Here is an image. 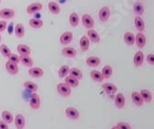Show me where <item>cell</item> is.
<instances>
[{
  "instance_id": "36",
  "label": "cell",
  "mask_w": 154,
  "mask_h": 129,
  "mask_svg": "<svg viewBox=\"0 0 154 129\" xmlns=\"http://www.w3.org/2000/svg\"><path fill=\"white\" fill-rule=\"evenodd\" d=\"M133 10H134V12L137 14V15L140 16V15H142V14L144 13L145 8H144V6H143L141 3L137 2V3H135L134 6H133Z\"/></svg>"
},
{
  "instance_id": "21",
  "label": "cell",
  "mask_w": 154,
  "mask_h": 129,
  "mask_svg": "<svg viewBox=\"0 0 154 129\" xmlns=\"http://www.w3.org/2000/svg\"><path fill=\"white\" fill-rule=\"evenodd\" d=\"M65 83L67 86H69L70 88H76V87H78V86H79V79L73 78L71 76H66L65 78Z\"/></svg>"
},
{
  "instance_id": "22",
  "label": "cell",
  "mask_w": 154,
  "mask_h": 129,
  "mask_svg": "<svg viewBox=\"0 0 154 129\" xmlns=\"http://www.w3.org/2000/svg\"><path fill=\"white\" fill-rule=\"evenodd\" d=\"M103 91L108 94H115L117 91V87L112 83H105L103 85Z\"/></svg>"
},
{
  "instance_id": "34",
  "label": "cell",
  "mask_w": 154,
  "mask_h": 129,
  "mask_svg": "<svg viewBox=\"0 0 154 129\" xmlns=\"http://www.w3.org/2000/svg\"><path fill=\"white\" fill-rule=\"evenodd\" d=\"M23 86L25 89H27L28 91H30L32 92H36L38 90L37 84H35L34 82H32V81H25L23 83Z\"/></svg>"
},
{
  "instance_id": "25",
  "label": "cell",
  "mask_w": 154,
  "mask_h": 129,
  "mask_svg": "<svg viewBox=\"0 0 154 129\" xmlns=\"http://www.w3.org/2000/svg\"><path fill=\"white\" fill-rule=\"evenodd\" d=\"M91 78L95 82H102L103 80V74L99 70H92L91 72Z\"/></svg>"
},
{
  "instance_id": "19",
  "label": "cell",
  "mask_w": 154,
  "mask_h": 129,
  "mask_svg": "<svg viewBox=\"0 0 154 129\" xmlns=\"http://www.w3.org/2000/svg\"><path fill=\"white\" fill-rule=\"evenodd\" d=\"M115 103H116V106L117 108H119V109H122V108L125 107V99L124 94L118 93V94L116 96Z\"/></svg>"
},
{
  "instance_id": "45",
  "label": "cell",
  "mask_w": 154,
  "mask_h": 129,
  "mask_svg": "<svg viewBox=\"0 0 154 129\" xmlns=\"http://www.w3.org/2000/svg\"><path fill=\"white\" fill-rule=\"evenodd\" d=\"M0 42H1V35H0Z\"/></svg>"
},
{
  "instance_id": "12",
  "label": "cell",
  "mask_w": 154,
  "mask_h": 129,
  "mask_svg": "<svg viewBox=\"0 0 154 129\" xmlns=\"http://www.w3.org/2000/svg\"><path fill=\"white\" fill-rule=\"evenodd\" d=\"M14 120H15V126L17 129H23L25 127V124H26L25 117L21 113H18L15 116V118H14Z\"/></svg>"
},
{
  "instance_id": "26",
  "label": "cell",
  "mask_w": 154,
  "mask_h": 129,
  "mask_svg": "<svg viewBox=\"0 0 154 129\" xmlns=\"http://www.w3.org/2000/svg\"><path fill=\"white\" fill-rule=\"evenodd\" d=\"M124 41L127 45H133L135 44V35L130 32H127L124 34Z\"/></svg>"
},
{
  "instance_id": "43",
  "label": "cell",
  "mask_w": 154,
  "mask_h": 129,
  "mask_svg": "<svg viewBox=\"0 0 154 129\" xmlns=\"http://www.w3.org/2000/svg\"><path fill=\"white\" fill-rule=\"evenodd\" d=\"M0 129H9L8 124H7L3 120H0Z\"/></svg>"
},
{
  "instance_id": "35",
  "label": "cell",
  "mask_w": 154,
  "mask_h": 129,
  "mask_svg": "<svg viewBox=\"0 0 154 129\" xmlns=\"http://www.w3.org/2000/svg\"><path fill=\"white\" fill-rule=\"evenodd\" d=\"M79 18L78 13L72 12L70 14V16H69V23H70L72 27H77L79 25Z\"/></svg>"
},
{
  "instance_id": "13",
  "label": "cell",
  "mask_w": 154,
  "mask_h": 129,
  "mask_svg": "<svg viewBox=\"0 0 154 129\" xmlns=\"http://www.w3.org/2000/svg\"><path fill=\"white\" fill-rule=\"evenodd\" d=\"M15 15V12H14L13 9L10 8H3L0 10V18L5 19V20H8V19H12Z\"/></svg>"
},
{
  "instance_id": "16",
  "label": "cell",
  "mask_w": 154,
  "mask_h": 129,
  "mask_svg": "<svg viewBox=\"0 0 154 129\" xmlns=\"http://www.w3.org/2000/svg\"><path fill=\"white\" fill-rule=\"evenodd\" d=\"M29 74L32 78H42L44 76V70L40 67H31L29 69Z\"/></svg>"
},
{
  "instance_id": "6",
  "label": "cell",
  "mask_w": 154,
  "mask_h": 129,
  "mask_svg": "<svg viewBox=\"0 0 154 129\" xmlns=\"http://www.w3.org/2000/svg\"><path fill=\"white\" fill-rule=\"evenodd\" d=\"M144 59H145L144 54H143L141 51L137 52V53L134 54V57H133V62H134V65H135L137 67L141 66L143 65Z\"/></svg>"
},
{
  "instance_id": "38",
  "label": "cell",
  "mask_w": 154,
  "mask_h": 129,
  "mask_svg": "<svg viewBox=\"0 0 154 129\" xmlns=\"http://www.w3.org/2000/svg\"><path fill=\"white\" fill-rule=\"evenodd\" d=\"M0 53L1 54L5 57H8L12 53H11V50L6 45H0Z\"/></svg>"
},
{
  "instance_id": "4",
  "label": "cell",
  "mask_w": 154,
  "mask_h": 129,
  "mask_svg": "<svg viewBox=\"0 0 154 129\" xmlns=\"http://www.w3.org/2000/svg\"><path fill=\"white\" fill-rule=\"evenodd\" d=\"M43 9V4L41 3H38V2H35V3H32V4H30L29 6L27 7V13L28 14H35V13H38L39 11H41Z\"/></svg>"
},
{
  "instance_id": "40",
  "label": "cell",
  "mask_w": 154,
  "mask_h": 129,
  "mask_svg": "<svg viewBox=\"0 0 154 129\" xmlns=\"http://www.w3.org/2000/svg\"><path fill=\"white\" fill-rule=\"evenodd\" d=\"M116 126L118 127V129H131V125L125 122H119Z\"/></svg>"
},
{
  "instance_id": "1",
  "label": "cell",
  "mask_w": 154,
  "mask_h": 129,
  "mask_svg": "<svg viewBox=\"0 0 154 129\" xmlns=\"http://www.w3.org/2000/svg\"><path fill=\"white\" fill-rule=\"evenodd\" d=\"M57 92L63 97H68L71 94V88L69 87V86H67L66 83L57 84Z\"/></svg>"
},
{
  "instance_id": "9",
  "label": "cell",
  "mask_w": 154,
  "mask_h": 129,
  "mask_svg": "<svg viewBox=\"0 0 154 129\" xmlns=\"http://www.w3.org/2000/svg\"><path fill=\"white\" fill-rule=\"evenodd\" d=\"M6 69L10 75H16L19 72V66L18 64L13 63L11 61H8L6 63Z\"/></svg>"
},
{
  "instance_id": "11",
  "label": "cell",
  "mask_w": 154,
  "mask_h": 129,
  "mask_svg": "<svg viewBox=\"0 0 154 129\" xmlns=\"http://www.w3.org/2000/svg\"><path fill=\"white\" fill-rule=\"evenodd\" d=\"M135 41L138 48H143L146 45V36L143 34V32H138L135 36Z\"/></svg>"
},
{
  "instance_id": "7",
  "label": "cell",
  "mask_w": 154,
  "mask_h": 129,
  "mask_svg": "<svg viewBox=\"0 0 154 129\" xmlns=\"http://www.w3.org/2000/svg\"><path fill=\"white\" fill-rule=\"evenodd\" d=\"M111 15L110 8L108 7H103L99 11V19L102 22H105L109 20Z\"/></svg>"
},
{
  "instance_id": "37",
  "label": "cell",
  "mask_w": 154,
  "mask_h": 129,
  "mask_svg": "<svg viewBox=\"0 0 154 129\" xmlns=\"http://www.w3.org/2000/svg\"><path fill=\"white\" fill-rule=\"evenodd\" d=\"M68 72H69V66L64 65L58 70V76L59 78H66V76H68Z\"/></svg>"
},
{
  "instance_id": "29",
  "label": "cell",
  "mask_w": 154,
  "mask_h": 129,
  "mask_svg": "<svg viewBox=\"0 0 154 129\" xmlns=\"http://www.w3.org/2000/svg\"><path fill=\"white\" fill-rule=\"evenodd\" d=\"M17 51L20 55H30L31 48L25 45H20L17 46Z\"/></svg>"
},
{
  "instance_id": "39",
  "label": "cell",
  "mask_w": 154,
  "mask_h": 129,
  "mask_svg": "<svg viewBox=\"0 0 154 129\" xmlns=\"http://www.w3.org/2000/svg\"><path fill=\"white\" fill-rule=\"evenodd\" d=\"M8 61H11L13 63H16V64H19L20 62V56L18 54H11L8 57Z\"/></svg>"
},
{
  "instance_id": "46",
  "label": "cell",
  "mask_w": 154,
  "mask_h": 129,
  "mask_svg": "<svg viewBox=\"0 0 154 129\" xmlns=\"http://www.w3.org/2000/svg\"><path fill=\"white\" fill-rule=\"evenodd\" d=\"M0 2H1V0H0Z\"/></svg>"
},
{
  "instance_id": "15",
  "label": "cell",
  "mask_w": 154,
  "mask_h": 129,
  "mask_svg": "<svg viewBox=\"0 0 154 129\" xmlns=\"http://www.w3.org/2000/svg\"><path fill=\"white\" fill-rule=\"evenodd\" d=\"M62 54L66 57H69V58H73L77 55V50L73 47H65L62 49Z\"/></svg>"
},
{
  "instance_id": "44",
  "label": "cell",
  "mask_w": 154,
  "mask_h": 129,
  "mask_svg": "<svg viewBox=\"0 0 154 129\" xmlns=\"http://www.w3.org/2000/svg\"><path fill=\"white\" fill-rule=\"evenodd\" d=\"M111 129H118V127H117V126L116 125V126H113V127H112Z\"/></svg>"
},
{
  "instance_id": "2",
  "label": "cell",
  "mask_w": 154,
  "mask_h": 129,
  "mask_svg": "<svg viewBox=\"0 0 154 129\" xmlns=\"http://www.w3.org/2000/svg\"><path fill=\"white\" fill-rule=\"evenodd\" d=\"M81 21L83 26L85 27L88 30H91L94 27V20L91 18V16H90L89 14H84L81 17Z\"/></svg>"
},
{
  "instance_id": "18",
  "label": "cell",
  "mask_w": 154,
  "mask_h": 129,
  "mask_svg": "<svg viewBox=\"0 0 154 129\" xmlns=\"http://www.w3.org/2000/svg\"><path fill=\"white\" fill-rule=\"evenodd\" d=\"M134 24H135V27L137 28V30L139 32H144V30H145V22H144V20L140 17H139V16L135 18Z\"/></svg>"
},
{
  "instance_id": "24",
  "label": "cell",
  "mask_w": 154,
  "mask_h": 129,
  "mask_svg": "<svg viewBox=\"0 0 154 129\" xmlns=\"http://www.w3.org/2000/svg\"><path fill=\"white\" fill-rule=\"evenodd\" d=\"M20 60L22 63V65H24L25 66H28V67L33 66L34 63H33V60L30 57V55H20Z\"/></svg>"
},
{
  "instance_id": "23",
  "label": "cell",
  "mask_w": 154,
  "mask_h": 129,
  "mask_svg": "<svg viewBox=\"0 0 154 129\" xmlns=\"http://www.w3.org/2000/svg\"><path fill=\"white\" fill-rule=\"evenodd\" d=\"M48 9H49V11L52 14H54V15H57V14L60 13V7H59V5L57 2H54V1L49 2Z\"/></svg>"
},
{
  "instance_id": "33",
  "label": "cell",
  "mask_w": 154,
  "mask_h": 129,
  "mask_svg": "<svg viewBox=\"0 0 154 129\" xmlns=\"http://www.w3.org/2000/svg\"><path fill=\"white\" fill-rule=\"evenodd\" d=\"M29 25H30L32 28H34V29H40V28L43 27V25H44V21L42 20H40V19H36V18H34V19H31V20H29Z\"/></svg>"
},
{
  "instance_id": "30",
  "label": "cell",
  "mask_w": 154,
  "mask_h": 129,
  "mask_svg": "<svg viewBox=\"0 0 154 129\" xmlns=\"http://www.w3.org/2000/svg\"><path fill=\"white\" fill-rule=\"evenodd\" d=\"M139 94H140L143 102L145 103H150L152 101V94L150 93V91H147V90H141L140 92H139Z\"/></svg>"
},
{
  "instance_id": "3",
  "label": "cell",
  "mask_w": 154,
  "mask_h": 129,
  "mask_svg": "<svg viewBox=\"0 0 154 129\" xmlns=\"http://www.w3.org/2000/svg\"><path fill=\"white\" fill-rule=\"evenodd\" d=\"M30 106L33 110H38L41 107V99L36 92H32L30 100Z\"/></svg>"
},
{
  "instance_id": "17",
  "label": "cell",
  "mask_w": 154,
  "mask_h": 129,
  "mask_svg": "<svg viewBox=\"0 0 154 129\" xmlns=\"http://www.w3.org/2000/svg\"><path fill=\"white\" fill-rule=\"evenodd\" d=\"M79 46H80V49L83 52L88 51V49L90 47V40L87 37V35H84V36H82L80 38V40H79Z\"/></svg>"
},
{
  "instance_id": "14",
  "label": "cell",
  "mask_w": 154,
  "mask_h": 129,
  "mask_svg": "<svg viewBox=\"0 0 154 129\" xmlns=\"http://www.w3.org/2000/svg\"><path fill=\"white\" fill-rule=\"evenodd\" d=\"M86 64L91 67H96L101 64V59L98 56H89L86 59Z\"/></svg>"
},
{
  "instance_id": "28",
  "label": "cell",
  "mask_w": 154,
  "mask_h": 129,
  "mask_svg": "<svg viewBox=\"0 0 154 129\" xmlns=\"http://www.w3.org/2000/svg\"><path fill=\"white\" fill-rule=\"evenodd\" d=\"M14 32H15V34L18 38H22L25 35V29L24 26L21 23H18L15 26V29H14Z\"/></svg>"
},
{
  "instance_id": "31",
  "label": "cell",
  "mask_w": 154,
  "mask_h": 129,
  "mask_svg": "<svg viewBox=\"0 0 154 129\" xmlns=\"http://www.w3.org/2000/svg\"><path fill=\"white\" fill-rule=\"evenodd\" d=\"M102 74H103V78H105V79L110 78L111 76L113 75V68H112V66H109V65L103 66V68L102 70Z\"/></svg>"
},
{
  "instance_id": "20",
  "label": "cell",
  "mask_w": 154,
  "mask_h": 129,
  "mask_svg": "<svg viewBox=\"0 0 154 129\" xmlns=\"http://www.w3.org/2000/svg\"><path fill=\"white\" fill-rule=\"evenodd\" d=\"M131 99H132V102L137 105V106H141L143 105V100L139 94V92L137 91H133L131 93Z\"/></svg>"
},
{
  "instance_id": "10",
  "label": "cell",
  "mask_w": 154,
  "mask_h": 129,
  "mask_svg": "<svg viewBox=\"0 0 154 129\" xmlns=\"http://www.w3.org/2000/svg\"><path fill=\"white\" fill-rule=\"evenodd\" d=\"M87 37L89 38L90 41L94 42V44H98V42H100V41H101V37H100L99 33H98L96 31L92 30V29H91V30L88 31Z\"/></svg>"
},
{
  "instance_id": "27",
  "label": "cell",
  "mask_w": 154,
  "mask_h": 129,
  "mask_svg": "<svg viewBox=\"0 0 154 129\" xmlns=\"http://www.w3.org/2000/svg\"><path fill=\"white\" fill-rule=\"evenodd\" d=\"M68 75L71 76L77 79H81L82 78V72L79 68H77V67H72L69 69V72H68Z\"/></svg>"
},
{
  "instance_id": "5",
  "label": "cell",
  "mask_w": 154,
  "mask_h": 129,
  "mask_svg": "<svg viewBox=\"0 0 154 129\" xmlns=\"http://www.w3.org/2000/svg\"><path fill=\"white\" fill-rule=\"evenodd\" d=\"M66 115L71 120H77L79 117V112L74 107H67L66 109Z\"/></svg>"
},
{
  "instance_id": "8",
  "label": "cell",
  "mask_w": 154,
  "mask_h": 129,
  "mask_svg": "<svg viewBox=\"0 0 154 129\" xmlns=\"http://www.w3.org/2000/svg\"><path fill=\"white\" fill-rule=\"evenodd\" d=\"M72 40H73V33L70 32H65L64 33H62L59 39L61 45H69L72 41Z\"/></svg>"
},
{
  "instance_id": "42",
  "label": "cell",
  "mask_w": 154,
  "mask_h": 129,
  "mask_svg": "<svg viewBox=\"0 0 154 129\" xmlns=\"http://www.w3.org/2000/svg\"><path fill=\"white\" fill-rule=\"evenodd\" d=\"M8 23L5 20H0V32H3L7 29Z\"/></svg>"
},
{
  "instance_id": "32",
  "label": "cell",
  "mask_w": 154,
  "mask_h": 129,
  "mask_svg": "<svg viewBox=\"0 0 154 129\" xmlns=\"http://www.w3.org/2000/svg\"><path fill=\"white\" fill-rule=\"evenodd\" d=\"M1 116H2V120L5 121L7 124H11L13 122V120H14L13 114L8 111H3Z\"/></svg>"
},
{
  "instance_id": "41",
  "label": "cell",
  "mask_w": 154,
  "mask_h": 129,
  "mask_svg": "<svg viewBox=\"0 0 154 129\" xmlns=\"http://www.w3.org/2000/svg\"><path fill=\"white\" fill-rule=\"evenodd\" d=\"M147 61L150 66L154 65V54H149L147 55Z\"/></svg>"
}]
</instances>
